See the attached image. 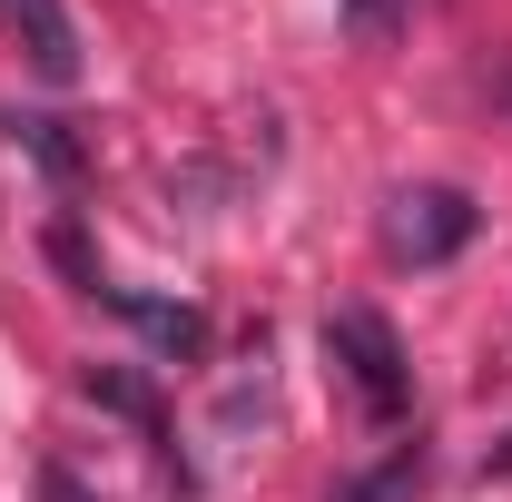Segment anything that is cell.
Listing matches in <instances>:
<instances>
[{
    "label": "cell",
    "instance_id": "cell-1",
    "mask_svg": "<svg viewBox=\"0 0 512 502\" xmlns=\"http://www.w3.org/2000/svg\"><path fill=\"white\" fill-rule=\"evenodd\" d=\"M325 355H335V375L355 384V404H365L375 424H394V414L414 404V365H404V345H394V325H384L375 306H335L325 315Z\"/></svg>",
    "mask_w": 512,
    "mask_h": 502
},
{
    "label": "cell",
    "instance_id": "cell-2",
    "mask_svg": "<svg viewBox=\"0 0 512 502\" xmlns=\"http://www.w3.org/2000/svg\"><path fill=\"white\" fill-rule=\"evenodd\" d=\"M463 237H473V197L463 188H404L384 207V247L404 256V266H444Z\"/></svg>",
    "mask_w": 512,
    "mask_h": 502
},
{
    "label": "cell",
    "instance_id": "cell-3",
    "mask_svg": "<svg viewBox=\"0 0 512 502\" xmlns=\"http://www.w3.org/2000/svg\"><path fill=\"white\" fill-rule=\"evenodd\" d=\"M0 30L30 50V69H40L50 89H69V79H79V30H69V0H0Z\"/></svg>",
    "mask_w": 512,
    "mask_h": 502
},
{
    "label": "cell",
    "instance_id": "cell-4",
    "mask_svg": "<svg viewBox=\"0 0 512 502\" xmlns=\"http://www.w3.org/2000/svg\"><path fill=\"white\" fill-rule=\"evenodd\" d=\"M99 306H119L128 325H148L168 355H197V345H207V315H197V306H158V296H138V286H109V276H99Z\"/></svg>",
    "mask_w": 512,
    "mask_h": 502
},
{
    "label": "cell",
    "instance_id": "cell-5",
    "mask_svg": "<svg viewBox=\"0 0 512 502\" xmlns=\"http://www.w3.org/2000/svg\"><path fill=\"white\" fill-rule=\"evenodd\" d=\"M414 493H424V443H404V453H394L384 473H365V483H345L335 502H414Z\"/></svg>",
    "mask_w": 512,
    "mask_h": 502
},
{
    "label": "cell",
    "instance_id": "cell-6",
    "mask_svg": "<svg viewBox=\"0 0 512 502\" xmlns=\"http://www.w3.org/2000/svg\"><path fill=\"white\" fill-rule=\"evenodd\" d=\"M404 10H414V0H345V30H355V40H394Z\"/></svg>",
    "mask_w": 512,
    "mask_h": 502
},
{
    "label": "cell",
    "instance_id": "cell-7",
    "mask_svg": "<svg viewBox=\"0 0 512 502\" xmlns=\"http://www.w3.org/2000/svg\"><path fill=\"white\" fill-rule=\"evenodd\" d=\"M483 473H493V483H512V443H493V453H483Z\"/></svg>",
    "mask_w": 512,
    "mask_h": 502
}]
</instances>
